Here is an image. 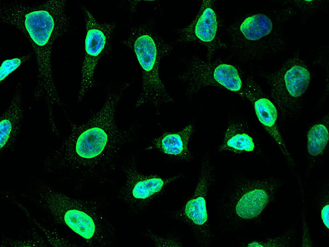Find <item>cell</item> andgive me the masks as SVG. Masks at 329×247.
Listing matches in <instances>:
<instances>
[{"instance_id":"obj_1","label":"cell","mask_w":329,"mask_h":247,"mask_svg":"<svg viewBox=\"0 0 329 247\" xmlns=\"http://www.w3.org/2000/svg\"><path fill=\"white\" fill-rule=\"evenodd\" d=\"M130 84L125 81L109 89L102 106L86 122L70 121L68 136L44 159V171L48 175L79 186L111 179L139 128L135 124L121 127L116 117Z\"/></svg>"},{"instance_id":"obj_2","label":"cell","mask_w":329,"mask_h":247,"mask_svg":"<svg viewBox=\"0 0 329 247\" xmlns=\"http://www.w3.org/2000/svg\"><path fill=\"white\" fill-rule=\"evenodd\" d=\"M66 5L64 0H49L37 5L15 1L4 2L0 7L1 22L18 29L31 45L36 63L33 98L35 101L45 102L48 124L56 135L59 131L54 108L63 107V104L54 79L52 53L56 40L71 29Z\"/></svg>"},{"instance_id":"obj_3","label":"cell","mask_w":329,"mask_h":247,"mask_svg":"<svg viewBox=\"0 0 329 247\" xmlns=\"http://www.w3.org/2000/svg\"><path fill=\"white\" fill-rule=\"evenodd\" d=\"M22 196L90 245H108L111 241L113 229L97 201L72 198L45 183L23 192Z\"/></svg>"},{"instance_id":"obj_4","label":"cell","mask_w":329,"mask_h":247,"mask_svg":"<svg viewBox=\"0 0 329 247\" xmlns=\"http://www.w3.org/2000/svg\"><path fill=\"white\" fill-rule=\"evenodd\" d=\"M121 43L132 51L141 71L142 89L135 108L148 104L154 107L159 114L163 104L175 102L159 74L161 61L170 54L173 45L166 42L148 24L132 28Z\"/></svg>"},{"instance_id":"obj_5","label":"cell","mask_w":329,"mask_h":247,"mask_svg":"<svg viewBox=\"0 0 329 247\" xmlns=\"http://www.w3.org/2000/svg\"><path fill=\"white\" fill-rule=\"evenodd\" d=\"M81 9L85 17L86 38L77 94L78 103L96 86L94 75L97 65L112 51L111 39L116 25L114 22H100L88 8L82 6Z\"/></svg>"},{"instance_id":"obj_6","label":"cell","mask_w":329,"mask_h":247,"mask_svg":"<svg viewBox=\"0 0 329 247\" xmlns=\"http://www.w3.org/2000/svg\"><path fill=\"white\" fill-rule=\"evenodd\" d=\"M177 78L185 85V94L189 98L201 89L216 86L242 96V82L239 72L233 65L220 61L204 60L194 55L184 71Z\"/></svg>"},{"instance_id":"obj_7","label":"cell","mask_w":329,"mask_h":247,"mask_svg":"<svg viewBox=\"0 0 329 247\" xmlns=\"http://www.w3.org/2000/svg\"><path fill=\"white\" fill-rule=\"evenodd\" d=\"M268 79L275 104L283 113L294 110L307 89L310 74L307 66L298 58L291 59Z\"/></svg>"},{"instance_id":"obj_8","label":"cell","mask_w":329,"mask_h":247,"mask_svg":"<svg viewBox=\"0 0 329 247\" xmlns=\"http://www.w3.org/2000/svg\"><path fill=\"white\" fill-rule=\"evenodd\" d=\"M219 26L220 20L214 2L202 1L191 22L178 30L176 42L180 44L194 42L203 46L207 50V60L211 61L216 51L226 48L218 36Z\"/></svg>"},{"instance_id":"obj_9","label":"cell","mask_w":329,"mask_h":247,"mask_svg":"<svg viewBox=\"0 0 329 247\" xmlns=\"http://www.w3.org/2000/svg\"><path fill=\"white\" fill-rule=\"evenodd\" d=\"M212 177V167L208 159L202 163L194 193L180 213V217L186 221L200 238L210 237L206 195Z\"/></svg>"},{"instance_id":"obj_10","label":"cell","mask_w":329,"mask_h":247,"mask_svg":"<svg viewBox=\"0 0 329 247\" xmlns=\"http://www.w3.org/2000/svg\"><path fill=\"white\" fill-rule=\"evenodd\" d=\"M124 169L127 177L124 192L125 199L130 203L140 207L148 203L179 177L162 178L155 175H143L134 161L129 162Z\"/></svg>"},{"instance_id":"obj_11","label":"cell","mask_w":329,"mask_h":247,"mask_svg":"<svg viewBox=\"0 0 329 247\" xmlns=\"http://www.w3.org/2000/svg\"><path fill=\"white\" fill-rule=\"evenodd\" d=\"M270 19L262 14L247 16L230 26L228 31L235 49L244 55H254L257 47L272 32Z\"/></svg>"},{"instance_id":"obj_12","label":"cell","mask_w":329,"mask_h":247,"mask_svg":"<svg viewBox=\"0 0 329 247\" xmlns=\"http://www.w3.org/2000/svg\"><path fill=\"white\" fill-rule=\"evenodd\" d=\"M278 183L273 180H257L241 188L233 204V211L239 218L251 220L258 217L273 200Z\"/></svg>"},{"instance_id":"obj_13","label":"cell","mask_w":329,"mask_h":247,"mask_svg":"<svg viewBox=\"0 0 329 247\" xmlns=\"http://www.w3.org/2000/svg\"><path fill=\"white\" fill-rule=\"evenodd\" d=\"M242 96L253 104L256 116L263 127L274 140L284 157L290 163H293L292 156L278 128L277 111L273 103L251 78L248 79Z\"/></svg>"},{"instance_id":"obj_14","label":"cell","mask_w":329,"mask_h":247,"mask_svg":"<svg viewBox=\"0 0 329 247\" xmlns=\"http://www.w3.org/2000/svg\"><path fill=\"white\" fill-rule=\"evenodd\" d=\"M24 111L20 83L16 85L11 102L0 117L1 152L13 147L20 133Z\"/></svg>"},{"instance_id":"obj_15","label":"cell","mask_w":329,"mask_h":247,"mask_svg":"<svg viewBox=\"0 0 329 247\" xmlns=\"http://www.w3.org/2000/svg\"><path fill=\"white\" fill-rule=\"evenodd\" d=\"M193 131V126L189 125L178 132H164L153 140V147L172 158L190 160L188 143Z\"/></svg>"},{"instance_id":"obj_16","label":"cell","mask_w":329,"mask_h":247,"mask_svg":"<svg viewBox=\"0 0 329 247\" xmlns=\"http://www.w3.org/2000/svg\"><path fill=\"white\" fill-rule=\"evenodd\" d=\"M255 148L253 138L245 130L243 124L232 122L229 124L225 130L223 141L219 147V151H227L240 154L252 152Z\"/></svg>"},{"instance_id":"obj_17","label":"cell","mask_w":329,"mask_h":247,"mask_svg":"<svg viewBox=\"0 0 329 247\" xmlns=\"http://www.w3.org/2000/svg\"><path fill=\"white\" fill-rule=\"evenodd\" d=\"M329 139L328 127L326 124H316L307 134V150L309 155L316 157L323 152Z\"/></svg>"},{"instance_id":"obj_18","label":"cell","mask_w":329,"mask_h":247,"mask_svg":"<svg viewBox=\"0 0 329 247\" xmlns=\"http://www.w3.org/2000/svg\"><path fill=\"white\" fill-rule=\"evenodd\" d=\"M31 56L32 53H29L21 57L4 60L0 67L1 83H3L13 72L29 60Z\"/></svg>"},{"instance_id":"obj_19","label":"cell","mask_w":329,"mask_h":247,"mask_svg":"<svg viewBox=\"0 0 329 247\" xmlns=\"http://www.w3.org/2000/svg\"><path fill=\"white\" fill-rule=\"evenodd\" d=\"M321 217L322 222L327 228L329 229V204H327L321 210Z\"/></svg>"}]
</instances>
